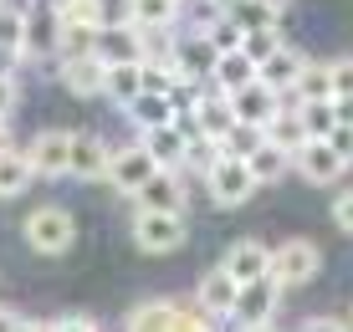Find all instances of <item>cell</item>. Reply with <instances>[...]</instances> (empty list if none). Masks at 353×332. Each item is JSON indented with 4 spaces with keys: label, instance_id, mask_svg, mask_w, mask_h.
I'll use <instances>...</instances> for the list:
<instances>
[{
    "label": "cell",
    "instance_id": "6da1fadb",
    "mask_svg": "<svg viewBox=\"0 0 353 332\" xmlns=\"http://www.w3.org/2000/svg\"><path fill=\"white\" fill-rule=\"evenodd\" d=\"M205 189H210V200L215 205H246L251 200V189H256V174H251V164L246 158H230V154H221V158H210V169H205Z\"/></svg>",
    "mask_w": 353,
    "mask_h": 332
},
{
    "label": "cell",
    "instance_id": "7a4b0ae2",
    "mask_svg": "<svg viewBox=\"0 0 353 332\" xmlns=\"http://www.w3.org/2000/svg\"><path fill=\"white\" fill-rule=\"evenodd\" d=\"M185 236H190L185 210H139L133 215V240L149 256H164V251H174V245H185Z\"/></svg>",
    "mask_w": 353,
    "mask_h": 332
},
{
    "label": "cell",
    "instance_id": "3957f363",
    "mask_svg": "<svg viewBox=\"0 0 353 332\" xmlns=\"http://www.w3.org/2000/svg\"><path fill=\"white\" fill-rule=\"evenodd\" d=\"M318 271H323V251L312 240H287L282 251H272V276L282 287H307Z\"/></svg>",
    "mask_w": 353,
    "mask_h": 332
},
{
    "label": "cell",
    "instance_id": "277c9868",
    "mask_svg": "<svg viewBox=\"0 0 353 332\" xmlns=\"http://www.w3.org/2000/svg\"><path fill=\"white\" fill-rule=\"evenodd\" d=\"M72 236H77V225H72V215H67V210H57V205H46V210L26 215V240H31L41 256L67 251V245H72Z\"/></svg>",
    "mask_w": 353,
    "mask_h": 332
},
{
    "label": "cell",
    "instance_id": "5b68a950",
    "mask_svg": "<svg viewBox=\"0 0 353 332\" xmlns=\"http://www.w3.org/2000/svg\"><path fill=\"white\" fill-rule=\"evenodd\" d=\"M26 158H31V169H36L41 179H62L67 169H72V133H62V128L36 133L31 149H26Z\"/></svg>",
    "mask_w": 353,
    "mask_h": 332
},
{
    "label": "cell",
    "instance_id": "8992f818",
    "mask_svg": "<svg viewBox=\"0 0 353 332\" xmlns=\"http://www.w3.org/2000/svg\"><path fill=\"white\" fill-rule=\"evenodd\" d=\"M292 164H297V174L307 179V184H338V174H343V154L333 149L327 138H307L297 154H292Z\"/></svg>",
    "mask_w": 353,
    "mask_h": 332
},
{
    "label": "cell",
    "instance_id": "52a82bcc",
    "mask_svg": "<svg viewBox=\"0 0 353 332\" xmlns=\"http://www.w3.org/2000/svg\"><path fill=\"white\" fill-rule=\"evenodd\" d=\"M276 302H282V281H276L272 271L256 276V281H246L241 297H236V322H272Z\"/></svg>",
    "mask_w": 353,
    "mask_h": 332
},
{
    "label": "cell",
    "instance_id": "ba28073f",
    "mask_svg": "<svg viewBox=\"0 0 353 332\" xmlns=\"http://www.w3.org/2000/svg\"><path fill=\"white\" fill-rule=\"evenodd\" d=\"M190 113L194 118H200V133H205V138H225V133L230 128H236V103H230V92L225 87H215V92H200V97H194V103H190Z\"/></svg>",
    "mask_w": 353,
    "mask_h": 332
},
{
    "label": "cell",
    "instance_id": "9c48e42d",
    "mask_svg": "<svg viewBox=\"0 0 353 332\" xmlns=\"http://www.w3.org/2000/svg\"><path fill=\"white\" fill-rule=\"evenodd\" d=\"M133 200H139V210H185V184H179L174 169H154L133 189Z\"/></svg>",
    "mask_w": 353,
    "mask_h": 332
},
{
    "label": "cell",
    "instance_id": "30bf717a",
    "mask_svg": "<svg viewBox=\"0 0 353 332\" xmlns=\"http://www.w3.org/2000/svg\"><path fill=\"white\" fill-rule=\"evenodd\" d=\"M230 103H236V118L241 123H251V128H261L266 133V123H272L276 113H282V103H276V92L266 87V82H246L241 92H230Z\"/></svg>",
    "mask_w": 353,
    "mask_h": 332
},
{
    "label": "cell",
    "instance_id": "8fae6325",
    "mask_svg": "<svg viewBox=\"0 0 353 332\" xmlns=\"http://www.w3.org/2000/svg\"><path fill=\"white\" fill-rule=\"evenodd\" d=\"M62 82H67L72 97H97V92H108V61L97 56V52L72 56L67 67H62Z\"/></svg>",
    "mask_w": 353,
    "mask_h": 332
},
{
    "label": "cell",
    "instance_id": "7c38bea8",
    "mask_svg": "<svg viewBox=\"0 0 353 332\" xmlns=\"http://www.w3.org/2000/svg\"><path fill=\"white\" fill-rule=\"evenodd\" d=\"M154 169H159V164H154V154L143 149V143H133V149H118V154H113V164H108V179H113L118 189L133 194L143 179L154 174Z\"/></svg>",
    "mask_w": 353,
    "mask_h": 332
},
{
    "label": "cell",
    "instance_id": "4fadbf2b",
    "mask_svg": "<svg viewBox=\"0 0 353 332\" xmlns=\"http://www.w3.org/2000/svg\"><path fill=\"white\" fill-rule=\"evenodd\" d=\"M108 164H113V154H108L103 138H92V133H72V169H67V174L108 179Z\"/></svg>",
    "mask_w": 353,
    "mask_h": 332
},
{
    "label": "cell",
    "instance_id": "5bb4252c",
    "mask_svg": "<svg viewBox=\"0 0 353 332\" xmlns=\"http://www.w3.org/2000/svg\"><path fill=\"white\" fill-rule=\"evenodd\" d=\"M221 266L241 281V287H246V281H256V276L272 271V251H266L261 240H236V245L225 251V261H221Z\"/></svg>",
    "mask_w": 353,
    "mask_h": 332
},
{
    "label": "cell",
    "instance_id": "9a60e30c",
    "mask_svg": "<svg viewBox=\"0 0 353 332\" xmlns=\"http://www.w3.org/2000/svg\"><path fill=\"white\" fill-rule=\"evenodd\" d=\"M236 297H241V281L230 276L225 266H215V271L200 281V307L210 317H236Z\"/></svg>",
    "mask_w": 353,
    "mask_h": 332
},
{
    "label": "cell",
    "instance_id": "2e32d148",
    "mask_svg": "<svg viewBox=\"0 0 353 332\" xmlns=\"http://www.w3.org/2000/svg\"><path fill=\"white\" fill-rule=\"evenodd\" d=\"M302 67H307V56H302V52H292V46H276V52L256 67V77H261L272 92H287V87H297Z\"/></svg>",
    "mask_w": 353,
    "mask_h": 332
},
{
    "label": "cell",
    "instance_id": "e0dca14e",
    "mask_svg": "<svg viewBox=\"0 0 353 332\" xmlns=\"http://www.w3.org/2000/svg\"><path fill=\"white\" fill-rule=\"evenodd\" d=\"M143 149L154 154L159 169H179L190 158V143H185V133H179L174 123H164V128H143Z\"/></svg>",
    "mask_w": 353,
    "mask_h": 332
},
{
    "label": "cell",
    "instance_id": "ac0fdd59",
    "mask_svg": "<svg viewBox=\"0 0 353 332\" xmlns=\"http://www.w3.org/2000/svg\"><path fill=\"white\" fill-rule=\"evenodd\" d=\"M210 77H215V87H225V92H241L246 82H256V61H251V56L236 46V52H221V56H215Z\"/></svg>",
    "mask_w": 353,
    "mask_h": 332
},
{
    "label": "cell",
    "instance_id": "d6986e66",
    "mask_svg": "<svg viewBox=\"0 0 353 332\" xmlns=\"http://www.w3.org/2000/svg\"><path fill=\"white\" fill-rule=\"evenodd\" d=\"M174 92H139L128 103V118L139 123V128H164V123H174Z\"/></svg>",
    "mask_w": 353,
    "mask_h": 332
},
{
    "label": "cell",
    "instance_id": "ffe728a7",
    "mask_svg": "<svg viewBox=\"0 0 353 332\" xmlns=\"http://www.w3.org/2000/svg\"><path fill=\"white\" fill-rule=\"evenodd\" d=\"M139 92H143V61H108V97L128 107Z\"/></svg>",
    "mask_w": 353,
    "mask_h": 332
},
{
    "label": "cell",
    "instance_id": "44dd1931",
    "mask_svg": "<svg viewBox=\"0 0 353 332\" xmlns=\"http://www.w3.org/2000/svg\"><path fill=\"white\" fill-rule=\"evenodd\" d=\"M215 56H221V52H215L205 36H194V41H179V46H174V77H179V82H190L194 72H210V67H215Z\"/></svg>",
    "mask_w": 353,
    "mask_h": 332
},
{
    "label": "cell",
    "instance_id": "7402d4cb",
    "mask_svg": "<svg viewBox=\"0 0 353 332\" xmlns=\"http://www.w3.org/2000/svg\"><path fill=\"white\" fill-rule=\"evenodd\" d=\"M246 164H251V174H256V184H276L282 179V169L292 164V154L282 149V143H272V138H261L256 149L246 154Z\"/></svg>",
    "mask_w": 353,
    "mask_h": 332
},
{
    "label": "cell",
    "instance_id": "603a6c76",
    "mask_svg": "<svg viewBox=\"0 0 353 332\" xmlns=\"http://www.w3.org/2000/svg\"><path fill=\"white\" fill-rule=\"evenodd\" d=\"M57 46H62V21H57V10L31 16V26H26V56H52Z\"/></svg>",
    "mask_w": 353,
    "mask_h": 332
},
{
    "label": "cell",
    "instance_id": "cb8c5ba5",
    "mask_svg": "<svg viewBox=\"0 0 353 332\" xmlns=\"http://www.w3.org/2000/svg\"><path fill=\"white\" fill-rule=\"evenodd\" d=\"M31 179H36V169H31V158H26V154H16V149L0 154V194H6V200L26 194V184H31Z\"/></svg>",
    "mask_w": 353,
    "mask_h": 332
},
{
    "label": "cell",
    "instance_id": "d4e9b609",
    "mask_svg": "<svg viewBox=\"0 0 353 332\" xmlns=\"http://www.w3.org/2000/svg\"><path fill=\"white\" fill-rule=\"evenodd\" d=\"M225 16L241 26V36H246V31H266V26H276V16H282V10H272L266 0H236V6H225Z\"/></svg>",
    "mask_w": 353,
    "mask_h": 332
},
{
    "label": "cell",
    "instance_id": "484cf974",
    "mask_svg": "<svg viewBox=\"0 0 353 332\" xmlns=\"http://www.w3.org/2000/svg\"><path fill=\"white\" fill-rule=\"evenodd\" d=\"M297 118L307 128V138H327L338 128V113H333V97H318V103H297Z\"/></svg>",
    "mask_w": 353,
    "mask_h": 332
},
{
    "label": "cell",
    "instance_id": "4316f807",
    "mask_svg": "<svg viewBox=\"0 0 353 332\" xmlns=\"http://www.w3.org/2000/svg\"><path fill=\"white\" fill-rule=\"evenodd\" d=\"M26 26H31V16H26V10L0 6V46H6V52L26 56Z\"/></svg>",
    "mask_w": 353,
    "mask_h": 332
},
{
    "label": "cell",
    "instance_id": "83f0119b",
    "mask_svg": "<svg viewBox=\"0 0 353 332\" xmlns=\"http://www.w3.org/2000/svg\"><path fill=\"white\" fill-rule=\"evenodd\" d=\"M97 56H103V61H143V41L133 36V26L108 31V41L97 46Z\"/></svg>",
    "mask_w": 353,
    "mask_h": 332
},
{
    "label": "cell",
    "instance_id": "f1b7e54d",
    "mask_svg": "<svg viewBox=\"0 0 353 332\" xmlns=\"http://www.w3.org/2000/svg\"><path fill=\"white\" fill-rule=\"evenodd\" d=\"M133 6H139L133 26H143V31H164L169 21L179 16V0H133Z\"/></svg>",
    "mask_w": 353,
    "mask_h": 332
},
{
    "label": "cell",
    "instance_id": "f546056e",
    "mask_svg": "<svg viewBox=\"0 0 353 332\" xmlns=\"http://www.w3.org/2000/svg\"><path fill=\"white\" fill-rule=\"evenodd\" d=\"M169 322H174V307L169 302H143L128 317V332H169Z\"/></svg>",
    "mask_w": 353,
    "mask_h": 332
},
{
    "label": "cell",
    "instance_id": "4dcf8cb0",
    "mask_svg": "<svg viewBox=\"0 0 353 332\" xmlns=\"http://www.w3.org/2000/svg\"><path fill=\"white\" fill-rule=\"evenodd\" d=\"M266 138H272V143H282L287 154H297L302 143H307V128H302V118H297V113H292V118L276 113L272 123H266Z\"/></svg>",
    "mask_w": 353,
    "mask_h": 332
},
{
    "label": "cell",
    "instance_id": "1f68e13d",
    "mask_svg": "<svg viewBox=\"0 0 353 332\" xmlns=\"http://www.w3.org/2000/svg\"><path fill=\"white\" fill-rule=\"evenodd\" d=\"M52 10L62 26H97V0H52Z\"/></svg>",
    "mask_w": 353,
    "mask_h": 332
},
{
    "label": "cell",
    "instance_id": "d6a6232c",
    "mask_svg": "<svg viewBox=\"0 0 353 332\" xmlns=\"http://www.w3.org/2000/svg\"><path fill=\"white\" fill-rule=\"evenodd\" d=\"M133 16H139L133 0H97V26L103 31H123V26H133Z\"/></svg>",
    "mask_w": 353,
    "mask_h": 332
},
{
    "label": "cell",
    "instance_id": "836d02e7",
    "mask_svg": "<svg viewBox=\"0 0 353 332\" xmlns=\"http://www.w3.org/2000/svg\"><path fill=\"white\" fill-rule=\"evenodd\" d=\"M302 97V103H318V97H333V82H327V67H302V77H297V87H292Z\"/></svg>",
    "mask_w": 353,
    "mask_h": 332
},
{
    "label": "cell",
    "instance_id": "e575fe53",
    "mask_svg": "<svg viewBox=\"0 0 353 332\" xmlns=\"http://www.w3.org/2000/svg\"><path fill=\"white\" fill-rule=\"evenodd\" d=\"M200 36L215 46V52H236V46H241V26L225 16V10H221V16H215V21H210V26H205Z\"/></svg>",
    "mask_w": 353,
    "mask_h": 332
},
{
    "label": "cell",
    "instance_id": "d590c367",
    "mask_svg": "<svg viewBox=\"0 0 353 332\" xmlns=\"http://www.w3.org/2000/svg\"><path fill=\"white\" fill-rule=\"evenodd\" d=\"M276 46H282V36H276V26H266V31H246V36H241V52H246L251 61H256V67H261V61L276 52Z\"/></svg>",
    "mask_w": 353,
    "mask_h": 332
},
{
    "label": "cell",
    "instance_id": "8d00e7d4",
    "mask_svg": "<svg viewBox=\"0 0 353 332\" xmlns=\"http://www.w3.org/2000/svg\"><path fill=\"white\" fill-rule=\"evenodd\" d=\"M97 26H62V52H67V61L72 56H88V52H97Z\"/></svg>",
    "mask_w": 353,
    "mask_h": 332
},
{
    "label": "cell",
    "instance_id": "74e56055",
    "mask_svg": "<svg viewBox=\"0 0 353 332\" xmlns=\"http://www.w3.org/2000/svg\"><path fill=\"white\" fill-rule=\"evenodd\" d=\"M169 332H210V312H205L200 302H194V307H174V322H169Z\"/></svg>",
    "mask_w": 353,
    "mask_h": 332
},
{
    "label": "cell",
    "instance_id": "f35d334b",
    "mask_svg": "<svg viewBox=\"0 0 353 332\" xmlns=\"http://www.w3.org/2000/svg\"><path fill=\"white\" fill-rule=\"evenodd\" d=\"M327 82H333V97H353V56L333 61V67H327Z\"/></svg>",
    "mask_w": 353,
    "mask_h": 332
},
{
    "label": "cell",
    "instance_id": "ab89813d",
    "mask_svg": "<svg viewBox=\"0 0 353 332\" xmlns=\"http://www.w3.org/2000/svg\"><path fill=\"white\" fill-rule=\"evenodd\" d=\"M327 143L343 154V164H353V123H338V128L327 133Z\"/></svg>",
    "mask_w": 353,
    "mask_h": 332
},
{
    "label": "cell",
    "instance_id": "60d3db41",
    "mask_svg": "<svg viewBox=\"0 0 353 332\" xmlns=\"http://www.w3.org/2000/svg\"><path fill=\"white\" fill-rule=\"evenodd\" d=\"M46 332H97V322H92V317H57Z\"/></svg>",
    "mask_w": 353,
    "mask_h": 332
},
{
    "label": "cell",
    "instance_id": "b9f144b4",
    "mask_svg": "<svg viewBox=\"0 0 353 332\" xmlns=\"http://www.w3.org/2000/svg\"><path fill=\"white\" fill-rule=\"evenodd\" d=\"M333 220H338V230H348V236H353V194H338Z\"/></svg>",
    "mask_w": 353,
    "mask_h": 332
},
{
    "label": "cell",
    "instance_id": "7bdbcfd3",
    "mask_svg": "<svg viewBox=\"0 0 353 332\" xmlns=\"http://www.w3.org/2000/svg\"><path fill=\"white\" fill-rule=\"evenodd\" d=\"M10 107H16V82H10V77H0V118H6Z\"/></svg>",
    "mask_w": 353,
    "mask_h": 332
},
{
    "label": "cell",
    "instance_id": "ee69618b",
    "mask_svg": "<svg viewBox=\"0 0 353 332\" xmlns=\"http://www.w3.org/2000/svg\"><path fill=\"white\" fill-rule=\"evenodd\" d=\"M302 332H348V327L338 322V317H312V322L302 327Z\"/></svg>",
    "mask_w": 353,
    "mask_h": 332
},
{
    "label": "cell",
    "instance_id": "f6af8a7d",
    "mask_svg": "<svg viewBox=\"0 0 353 332\" xmlns=\"http://www.w3.org/2000/svg\"><path fill=\"white\" fill-rule=\"evenodd\" d=\"M333 113L338 123H353V97H333Z\"/></svg>",
    "mask_w": 353,
    "mask_h": 332
},
{
    "label": "cell",
    "instance_id": "bcb514c9",
    "mask_svg": "<svg viewBox=\"0 0 353 332\" xmlns=\"http://www.w3.org/2000/svg\"><path fill=\"white\" fill-rule=\"evenodd\" d=\"M0 332H21V317L6 312V307H0Z\"/></svg>",
    "mask_w": 353,
    "mask_h": 332
},
{
    "label": "cell",
    "instance_id": "7dc6e473",
    "mask_svg": "<svg viewBox=\"0 0 353 332\" xmlns=\"http://www.w3.org/2000/svg\"><path fill=\"white\" fill-rule=\"evenodd\" d=\"M16 61H21L16 52H6V46H0V77H10V67H16Z\"/></svg>",
    "mask_w": 353,
    "mask_h": 332
},
{
    "label": "cell",
    "instance_id": "c3c4849f",
    "mask_svg": "<svg viewBox=\"0 0 353 332\" xmlns=\"http://www.w3.org/2000/svg\"><path fill=\"white\" fill-rule=\"evenodd\" d=\"M236 332H276V327H272V322H241Z\"/></svg>",
    "mask_w": 353,
    "mask_h": 332
},
{
    "label": "cell",
    "instance_id": "681fc988",
    "mask_svg": "<svg viewBox=\"0 0 353 332\" xmlns=\"http://www.w3.org/2000/svg\"><path fill=\"white\" fill-rule=\"evenodd\" d=\"M6 149H10V123L0 118V154H6Z\"/></svg>",
    "mask_w": 353,
    "mask_h": 332
},
{
    "label": "cell",
    "instance_id": "f907efd6",
    "mask_svg": "<svg viewBox=\"0 0 353 332\" xmlns=\"http://www.w3.org/2000/svg\"><path fill=\"white\" fill-rule=\"evenodd\" d=\"M266 6H272V10H287V0H266Z\"/></svg>",
    "mask_w": 353,
    "mask_h": 332
},
{
    "label": "cell",
    "instance_id": "816d5d0a",
    "mask_svg": "<svg viewBox=\"0 0 353 332\" xmlns=\"http://www.w3.org/2000/svg\"><path fill=\"white\" fill-rule=\"evenodd\" d=\"M210 6H221V10H225V6H236V0H210Z\"/></svg>",
    "mask_w": 353,
    "mask_h": 332
}]
</instances>
